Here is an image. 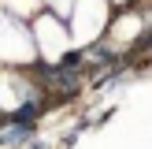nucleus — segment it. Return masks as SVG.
I'll list each match as a JSON object with an SVG mask.
<instances>
[{
    "mask_svg": "<svg viewBox=\"0 0 152 149\" xmlns=\"http://www.w3.org/2000/svg\"><path fill=\"white\" fill-rule=\"evenodd\" d=\"M26 134H30L26 123H11V127H4V131H0V145H15V142H22Z\"/></svg>",
    "mask_w": 152,
    "mask_h": 149,
    "instance_id": "obj_1",
    "label": "nucleus"
}]
</instances>
